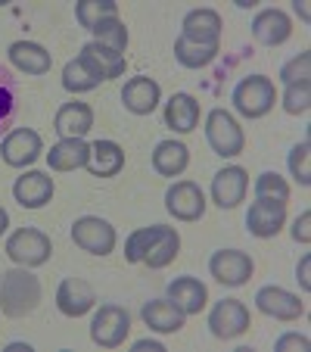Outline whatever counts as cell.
Listing matches in <instances>:
<instances>
[{"label": "cell", "instance_id": "1", "mask_svg": "<svg viewBox=\"0 0 311 352\" xmlns=\"http://www.w3.org/2000/svg\"><path fill=\"white\" fill-rule=\"evenodd\" d=\"M41 302V280L28 268H10L0 274V312L7 318H25Z\"/></svg>", "mask_w": 311, "mask_h": 352}, {"label": "cell", "instance_id": "2", "mask_svg": "<svg viewBox=\"0 0 311 352\" xmlns=\"http://www.w3.org/2000/svg\"><path fill=\"white\" fill-rule=\"evenodd\" d=\"M274 103H277V91H274V81L268 75H249L233 87V107L246 119L268 116L274 109Z\"/></svg>", "mask_w": 311, "mask_h": 352}, {"label": "cell", "instance_id": "3", "mask_svg": "<svg viewBox=\"0 0 311 352\" xmlns=\"http://www.w3.org/2000/svg\"><path fill=\"white\" fill-rule=\"evenodd\" d=\"M54 253V246H50V237L38 228H19L16 234H10L7 240V256L22 268H38L44 265Z\"/></svg>", "mask_w": 311, "mask_h": 352}, {"label": "cell", "instance_id": "4", "mask_svg": "<svg viewBox=\"0 0 311 352\" xmlns=\"http://www.w3.org/2000/svg\"><path fill=\"white\" fill-rule=\"evenodd\" d=\"M205 140L212 146L218 156H240L246 146V138H243V128L237 125L231 113L224 109H212L209 119H205Z\"/></svg>", "mask_w": 311, "mask_h": 352}, {"label": "cell", "instance_id": "5", "mask_svg": "<svg viewBox=\"0 0 311 352\" xmlns=\"http://www.w3.org/2000/svg\"><path fill=\"white\" fill-rule=\"evenodd\" d=\"M128 331H131V315L122 306H100V312L93 315L91 321V340L103 349H119L128 340Z\"/></svg>", "mask_w": 311, "mask_h": 352}, {"label": "cell", "instance_id": "6", "mask_svg": "<svg viewBox=\"0 0 311 352\" xmlns=\"http://www.w3.org/2000/svg\"><path fill=\"white\" fill-rule=\"evenodd\" d=\"M72 240L75 246L87 250L93 256H109L115 250V228L106 219H97V215H84L72 225Z\"/></svg>", "mask_w": 311, "mask_h": 352}, {"label": "cell", "instance_id": "7", "mask_svg": "<svg viewBox=\"0 0 311 352\" xmlns=\"http://www.w3.org/2000/svg\"><path fill=\"white\" fill-rule=\"evenodd\" d=\"M284 225H286V203L255 197V203L246 212V228H249L252 237H262V240L277 237Z\"/></svg>", "mask_w": 311, "mask_h": 352}, {"label": "cell", "instance_id": "8", "mask_svg": "<svg viewBox=\"0 0 311 352\" xmlns=\"http://www.w3.org/2000/svg\"><path fill=\"white\" fill-rule=\"evenodd\" d=\"M41 153H44V144H41V134L32 131V128H16V131H10L7 138H3V144H0V156L13 168L32 166Z\"/></svg>", "mask_w": 311, "mask_h": 352}, {"label": "cell", "instance_id": "9", "mask_svg": "<svg viewBox=\"0 0 311 352\" xmlns=\"http://www.w3.org/2000/svg\"><path fill=\"white\" fill-rule=\"evenodd\" d=\"M209 331L218 340H233L249 331V309L240 299H221L209 315Z\"/></svg>", "mask_w": 311, "mask_h": 352}, {"label": "cell", "instance_id": "10", "mask_svg": "<svg viewBox=\"0 0 311 352\" xmlns=\"http://www.w3.org/2000/svg\"><path fill=\"white\" fill-rule=\"evenodd\" d=\"M165 209L181 221H199L205 212V197L199 184L193 181H178L165 190Z\"/></svg>", "mask_w": 311, "mask_h": 352}, {"label": "cell", "instance_id": "11", "mask_svg": "<svg viewBox=\"0 0 311 352\" xmlns=\"http://www.w3.org/2000/svg\"><path fill=\"white\" fill-rule=\"evenodd\" d=\"M209 272L218 284L224 287H240L252 278V259L240 250H218V253L209 259Z\"/></svg>", "mask_w": 311, "mask_h": 352}, {"label": "cell", "instance_id": "12", "mask_svg": "<svg viewBox=\"0 0 311 352\" xmlns=\"http://www.w3.org/2000/svg\"><path fill=\"white\" fill-rule=\"evenodd\" d=\"M255 306H258V312L271 315V318H277V321H296V318H302V312H305L302 299H299L296 293L284 290V287H262V290L255 293Z\"/></svg>", "mask_w": 311, "mask_h": 352}, {"label": "cell", "instance_id": "13", "mask_svg": "<svg viewBox=\"0 0 311 352\" xmlns=\"http://www.w3.org/2000/svg\"><path fill=\"white\" fill-rule=\"evenodd\" d=\"M78 60L84 63L87 69H91L93 75H97L100 81H109V78H122L125 75V54H119V50H109V47L97 44V41H91V44L81 47Z\"/></svg>", "mask_w": 311, "mask_h": 352}, {"label": "cell", "instance_id": "14", "mask_svg": "<svg viewBox=\"0 0 311 352\" xmlns=\"http://www.w3.org/2000/svg\"><path fill=\"white\" fill-rule=\"evenodd\" d=\"M246 187H249V175L243 172L240 166H227L221 168L218 175L212 178V199L218 209H233L243 203Z\"/></svg>", "mask_w": 311, "mask_h": 352}, {"label": "cell", "instance_id": "15", "mask_svg": "<svg viewBox=\"0 0 311 352\" xmlns=\"http://www.w3.org/2000/svg\"><path fill=\"white\" fill-rule=\"evenodd\" d=\"M93 302H97V293L81 278H66L60 284V290H56V306H60V312L69 315V318L87 315L93 309Z\"/></svg>", "mask_w": 311, "mask_h": 352}, {"label": "cell", "instance_id": "16", "mask_svg": "<svg viewBox=\"0 0 311 352\" xmlns=\"http://www.w3.org/2000/svg\"><path fill=\"white\" fill-rule=\"evenodd\" d=\"M13 197L22 209H41L50 203L54 197V178L47 172H25L22 178H16Z\"/></svg>", "mask_w": 311, "mask_h": 352}, {"label": "cell", "instance_id": "17", "mask_svg": "<svg viewBox=\"0 0 311 352\" xmlns=\"http://www.w3.org/2000/svg\"><path fill=\"white\" fill-rule=\"evenodd\" d=\"M292 34V22L284 10H262V13L252 19V38L265 47H280L284 41H290Z\"/></svg>", "mask_w": 311, "mask_h": 352}, {"label": "cell", "instance_id": "18", "mask_svg": "<svg viewBox=\"0 0 311 352\" xmlns=\"http://www.w3.org/2000/svg\"><path fill=\"white\" fill-rule=\"evenodd\" d=\"M91 160V144L84 138H62L60 144L50 146L47 153V166L54 172H75V168H84Z\"/></svg>", "mask_w": 311, "mask_h": 352}, {"label": "cell", "instance_id": "19", "mask_svg": "<svg viewBox=\"0 0 311 352\" xmlns=\"http://www.w3.org/2000/svg\"><path fill=\"white\" fill-rule=\"evenodd\" d=\"M159 85L152 78H146V75H137V78H131L125 85V91H122V103H125L128 113L134 116H150L152 109L159 107Z\"/></svg>", "mask_w": 311, "mask_h": 352}, {"label": "cell", "instance_id": "20", "mask_svg": "<svg viewBox=\"0 0 311 352\" xmlns=\"http://www.w3.org/2000/svg\"><path fill=\"white\" fill-rule=\"evenodd\" d=\"M184 38L187 41H196V44H218L221 41V16L209 7H199V10H190L184 16Z\"/></svg>", "mask_w": 311, "mask_h": 352}, {"label": "cell", "instance_id": "21", "mask_svg": "<svg viewBox=\"0 0 311 352\" xmlns=\"http://www.w3.org/2000/svg\"><path fill=\"white\" fill-rule=\"evenodd\" d=\"M140 318H143V324L150 327V331H156V333H178L181 327H184L187 315L174 306L172 299H152V302H146L143 306Z\"/></svg>", "mask_w": 311, "mask_h": 352}, {"label": "cell", "instance_id": "22", "mask_svg": "<svg viewBox=\"0 0 311 352\" xmlns=\"http://www.w3.org/2000/svg\"><path fill=\"white\" fill-rule=\"evenodd\" d=\"M168 299L181 309L184 315H199L209 302V290H205L203 280L196 278H174L168 284Z\"/></svg>", "mask_w": 311, "mask_h": 352}, {"label": "cell", "instance_id": "23", "mask_svg": "<svg viewBox=\"0 0 311 352\" xmlns=\"http://www.w3.org/2000/svg\"><path fill=\"white\" fill-rule=\"evenodd\" d=\"M165 125L178 134H190L199 125V100L190 94H172L165 103Z\"/></svg>", "mask_w": 311, "mask_h": 352}, {"label": "cell", "instance_id": "24", "mask_svg": "<svg viewBox=\"0 0 311 352\" xmlns=\"http://www.w3.org/2000/svg\"><path fill=\"white\" fill-rule=\"evenodd\" d=\"M87 168H91L97 178H115V175L125 168V150H122L115 140H97V144H91Z\"/></svg>", "mask_w": 311, "mask_h": 352}, {"label": "cell", "instance_id": "25", "mask_svg": "<svg viewBox=\"0 0 311 352\" xmlns=\"http://www.w3.org/2000/svg\"><path fill=\"white\" fill-rule=\"evenodd\" d=\"M54 125L62 138H84V134L93 128V109L87 107V103H78V100L62 103Z\"/></svg>", "mask_w": 311, "mask_h": 352}, {"label": "cell", "instance_id": "26", "mask_svg": "<svg viewBox=\"0 0 311 352\" xmlns=\"http://www.w3.org/2000/svg\"><path fill=\"white\" fill-rule=\"evenodd\" d=\"M19 107H22V85H19V78L13 75V69L0 66V134H3L16 122Z\"/></svg>", "mask_w": 311, "mask_h": 352}, {"label": "cell", "instance_id": "27", "mask_svg": "<svg viewBox=\"0 0 311 352\" xmlns=\"http://www.w3.org/2000/svg\"><path fill=\"white\" fill-rule=\"evenodd\" d=\"M10 63H13L16 69H22L25 75H44V72H50L54 56L47 54L41 44H32V41H16V44L10 47Z\"/></svg>", "mask_w": 311, "mask_h": 352}, {"label": "cell", "instance_id": "28", "mask_svg": "<svg viewBox=\"0 0 311 352\" xmlns=\"http://www.w3.org/2000/svg\"><path fill=\"white\" fill-rule=\"evenodd\" d=\"M187 162H190V150H187L181 140H162L156 150H152V168L165 178H178L184 175Z\"/></svg>", "mask_w": 311, "mask_h": 352}, {"label": "cell", "instance_id": "29", "mask_svg": "<svg viewBox=\"0 0 311 352\" xmlns=\"http://www.w3.org/2000/svg\"><path fill=\"white\" fill-rule=\"evenodd\" d=\"M178 253H181V237H178V231H174V228H165V225H162V234L152 240V246L146 250L143 262H146L150 268H165V265H172Z\"/></svg>", "mask_w": 311, "mask_h": 352}, {"label": "cell", "instance_id": "30", "mask_svg": "<svg viewBox=\"0 0 311 352\" xmlns=\"http://www.w3.org/2000/svg\"><path fill=\"white\" fill-rule=\"evenodd\" d=\"M215 56H218V44H196V41H187L184 34L174 41V60L187 69H203Z\"/></svg>", "mask_w": 311, "mask_h": 352}, {"label": "cell", "instance_id": "31", "mask_svg": "<svg viewBox=\"0 0 311 352\" xmlns=\"http://www.w3.org/2000/svg\"><path fill=\"white\" fill-rule=\"evenodd\" d=\"M109 16H119L115 0H81V3H75V19H78V25L87 28V32H91L97 22L109 19Z\"/></svg>", "mask_w": 311, "mask_h": 352}, {"label": "cell", "instance_id": "32", "mask_svg": "<svg viewBox=\"0 0 311 352\" xmlns=\"http://www.w3.org/2000/svg\"><path fill=\"white\" fill-rule=\"evenodd\" d=\"M91 32H93V38H97V44H103V47H109V50H119V54H125V47H128V28H125V22H122L119 16H109V19L97 22Z\"/></svg>", "mask_w": 311, "mask_h": 352}, {"label": "cell", "instance_id": "33", "mask_svg": "<svg viewBox=\"0 0 311 352\" xmlns=\"http://www.w3.org/2000/svg\"><path fill=\"white\" fill-rule=\"evenodd\" d=\"M62 87H66V91H72V94H84V91L100 87V78L78 60V56H75V60H69L66 69H62Z\"/></svg>", "mask_w": 311, "mask_h": 352}, {"label": "cell", "instance_id": "34", "mask_svg": "<svg viewBox=\"0 0 311 352\" xmlns=\"http://www.w3.org/2000/svg\"><path fill=\"white\" fill-rule=\"evenodd\" d=\"M162 234V225H150V228H137L134 234H128L125 240V259L128 262H143L146 250L152 246V240Z\"/></svg>", "mask_w": 311, "mask_h": 352}, {"label": "cell", "instance_id": "35", "mask_svg": "<svg viewBox=\"0 0 311 352\" xmlns=\"http://www.w3.org/2000/svg\"><path fill=\"white\" fill-rule=\"evenodd\" d=\"M255 197L286 203V199H290V184H286L277 172H265V175H258L255 178Z\"/></svg>", "mask_w": 311, "mask_h": 352}, {"label": "cell", "instance_id": "36", "mask_svg": "<svg viewBox=\"0 0 311 352\" xmlns=\"http://www.w3.org/2000/svg\"><path fill=\"white\" fill-rule=\"evenodd\" d=\"M311 107V81H296V85H286L284 94V109L290 116H302Z\"/></svg>", "mask_w": 311, "mask_h": 352}, {"label": "cell", "instance_id": "37", "mask_svg": "<svg viewBox=\"0 0 311 352\" xmlns=\"http://www.w3.org/2000/svg\"><path fill=\"white\" fill-rule=\"evenodd\" d=\"M308 150H311V146H308V140H302V144H296V146H292V150H290V160H286V162H290V172H292V178H296L302 187H308V184H311Z\"/></svg>", "mask_w": 311, "mask_h": 352}, {"label": "cell", "instance_id": "38", "mask_svg": "<svg viewBox=\"0 0 311 352\" xmlns=\"http://www.w3.org/2000/svg\"><path fill=\"white\" fill-rule=\"evenodd\" d=\"M308 78H311V54H308V50H305V54H299V56H292V60L280 69V81H286V85L308 81Z\"/></svg>", "mask_w": 311, "mask_h": 352}, {"label": "cell", "instance_id": "39", "mask_svg": "<svg viewBox=\"0 0 311 352\" xmlns=\"http://www.w3.org/2000/svg\"><path fill=\"white\" fill-rule=\"evenodd\" d=\"M308 225H311V212H302V215L296 219V225H292V237H296L299 243H308V240H311Z\"/></svg>", "mask_w": 311, "mask_h": 352}, {"label": "cell", "instance_id": "40", "mask_svg": "<svg viewBox=\"0 0 311 352\" xmlns=\"http://www.w3.org/2000/svg\"><path fill=\"white\" fill-rule=\"evenodd\" d=\"M286 349H308V340L296 337V333H286V337L277 340V352H286Z\"/></svg>", "mask_w": 311, "mask_h": 352}, {"label": "cell", "instance_id": "41", "mask_svg": "<svg viewBox=\"0 0 311 352\" xmlns=\"http://www.w3.org/2000/svg\"><path fill=\"white\" fill-rule=\"evenodd\" d=\"M308 268H311V259H308V256H305V259H302V262H299V280H302V287H305V290H308V287H311V278H308Z\"/></svg>", "mask_w": 311, "mask_h": 352}, {"label": "cell", "instance_id": "42", "mask_svg": "<svg viewBox=\"0 0 311 352\" xmlns=\"http://www.w3.org/2000/svg\"><path fill=\"white\" fill-rule=\"evenodd\" d=\"M134 349H137V352H143V349H150V352H165V346H162V343H152V340H140V343H134Z\"/></svg>", "mask_w": 311, "mask_h": 352}, {"label": "cell", "instance_id": "43", "mask_svg": "<svg viewBox=\"0 0 311 352\" xmlns=\"http://www.w3.org/2000/svg\"><path fill=\"white\" fill-rule=\"evenodd\" d=\"M10 228V215H7V209H0V234Z\"/></svg>", "mask_w": 311, "mask_h": 352}, {"label": "cell", "instance_id": "44", "mask_svg": "<svg viewBox=\"0 0 311 352\" xmlns=\"http://www.w3.org/2000/svg\"><path fill=\"white\" fill-rule=\"evenodd\" d=\"M296 13H299V16H302V19H308V7H305L302 0H296Z\"/></svg>", "mask_w": 311, "mask_h": 352}]
</instances>
